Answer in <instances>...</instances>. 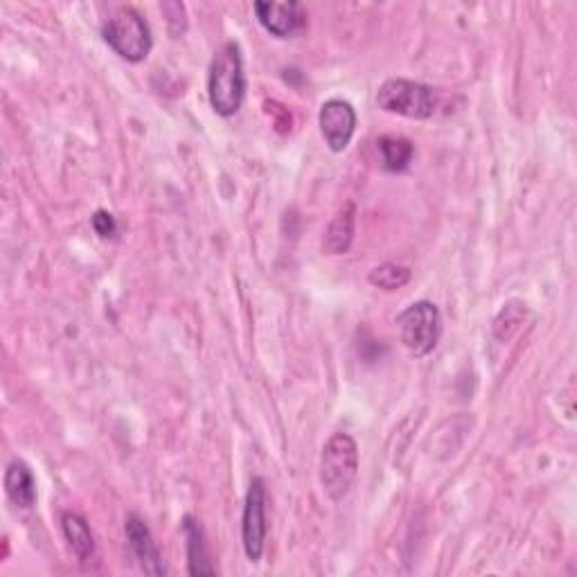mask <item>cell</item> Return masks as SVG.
<instances>
[{"label":"cell","instance_id":"obj_1","mask_svg":"<svg viewBox=\"0 0 577 577\" xmlns=\"http://www.w3.org/2000/svg\"><path fill=\"white\" fill-rule=\"evenodd\" d=\"M207 98L216 115L233 118L246 98V72L242 48L235 41L216 50L207 70Z\"/></svg>","mask_w":577,"mask_h":577},{"label":"cell","instance_id":"obj_2","mask_svg":"<svg viewBox=\"0 0 577 577\" xmlns=\"http://www.w3.org/2000/svg\"><path fill=\"white\" fill-rule=\"evenodd\" d=\"M102 39L118 57L131 63L144 61L154 48L152 28L135 8H118L104 21Z\"/></svg>","mask_w":577,"mask_h":577},{"label":"cell","instance_id":"obj_3","mask_svg":"<svg viewBox=\"0 0 577 577\" xmlns=\"http://www.w3.org/2000/svg\"><path fill=\"white\" fill-rule=\"evenodd\" d=\"M358 474V445L347 433H334L321 454V485L330 500L341 503Z\"/></svg>","mask_w":577,"mask_h":577},{"label":"cell","instance_id":"obj_4","mask_svg":"<svg viewBox=\"0 0 577 577\" xmlns=\"http://www.w3.org/2000/svg\"><path fill=\"white\" fill-rule=\"evenodd\" d=\"M377 104L382 111L393 115H402L408 120H428L436 115L441 98L438 91L428 84L393 78L379 87Z\"/></svg>","mask_w":577,"mask_h":577},{"label":"cell","instance_id":"obj_5","mask_svg":"<svg viewBox=\"0 0 577 577\" xmlns=\"http://www.w3.org/2000/svg\"><path fill=\"white\" fill-rule=\"evenodd\" d=\"M399 338L404 347L415 356H428L438 347L443 336V314L431 301H417L408 305L399 316Z\"/></svg>","mask_w":577,"mask_h":577},{"label":"cell","instance_id":"obj_6","mask_svg":"<svg viewBox=\"0 0 577 577\" xmlns=\"http://www.w3.org/2000/svg\"><path fill=\"white\" fill-rule=\"evenodd\" d=\"M266 533V483L257 476L251 480L242 515V544L249 561L257 564L262 559Z\"/></svg>","mask_w":577,"mask_h":577},{"label":"cell","instance_id":"obj_7","mask_svg":"<svg viewBox=\"0 0 577 577\" xmlns=\"http://www.w3.org/2000/svg\"><path fill=\"white\" fill-rule=\"evenodd\" d=\"M318 124L327 148L334 154H341L347 150V144L352 142V135L356 131V111L347 100H327L321 107Z\"/></svg>","mask_w":577,"mask_h":577},{"label":"cell","instance_id":"obj_8","mask_svg":"<svg viewBox=\"0 0 577 577\" xmlns=\"http://www.w3.org/2000/svg\"><path fill=\"white\" fill-rule=\"evenodd\" d=\"M260 26L275 39H294L307 26V10L303 3H255L253 6Z\"/></svg>","mask_w":577,"mask_h":577},{"label":"cell","instance_id":"obj_9","mask_svg":"<svg viewBox=\"0 0 577 577\" xmlns=\"http://www.w3.org/2000/svg\"><path fill=\"white\" fill-rule=\"evenodd\" d=\"M124 535H126V544H129L133 557L138 559V564L144 573L154 575V577L168 575L161 548L156 546L150 526L144 524L138 515H129L124 519Z\"/></svg>","mask_w":577,"mask_h":577},{"label":"cell","instance_id":"obj_10","mask_svg":"<svg viewBox=\"0 0 577 577\" xmlns=\"http://www.w3.org/2000/svg\"><path fill=\"white\" fill-rule=\"evenodd\" d=\"M354 229H356V205L352 201L343 203L334 220L323 233L321 249L325 255H345L354 242Z\"/></svg>","mask_w":577,"mask_h":577},{"label":"cell","instance_id":"obj_11","mask_svg":"<svg viewBox=\"0 0 577 577\" xmlns=\"http://www.w3.org/2000/svg\"><path fill=\"white\" fill-rule=\"evenodd\" d=\"M6 492L8 498L21 510L34 508L37 503V478L30 469V465L21 458L12 460L6 469Z\"/></svg>","mask_w":577,"mask_h":577},{"label":"cell","instance_id":"obj_12","mask_svg":"<svg viewBox=\"0 0 577 577\" xmlns=\"http://www.w3.org/2000/svg\"><path fill=\"white\" fill-rule=\"evenodd\" d=\"M183 537H185V550H188V573L190 575H214V566L210 564V553L205 546V535L199 522L192 515L183 517Z\"/></svg>","mask_w":577,"mask_h":577},{"label":"cell","instance_id":"obj_13","mask_svg":"<svg viewBox=\"0 0 577 577\" xmlns=\"http://www.w3.org/2000/svg\"><path fill=\"white\" fill-rule=\"evenodd\" d=\"M61 530L70 546V550L78 555L80 561H87L95 555V537L89 522L78 513H65L61 517Z\"/></svg>","mask_w":577,"mask_h":577},{"label":"cell","instance_id":"obj_14","mask_svg":"<svg viewBox=\"0 0 577 577\" xmlns=\"http://www.w3.org/2000/svg\"><path fill=\"white\" fill-rule=\"evenodd\" d=\"M377 148L382 154V165L386 172L399 174L406 172L408 165L413 163L415 156V148L408 138L402 135H382L377 140Z\"/></svg>","mask_w":577,"mask_h":577},{"label":"cell","instance_id":"obj_15","mask_svg":"<svg viewBox=\"0 0 577 577\" xmlns=\"http://www.w3.org/2000/svg\"><path fill=\"white\" fill-rule=\"evenodd\" d=\"M411 275L413 273L408 266L395 264V262H384L371 271L368 282L377 288H384V292H397V288H402L411 282Z\"/></svg>","mask_w":577,"mask_h":577},{"label":"cell","instance_id":"obj_16","mask_svg":"<svg viewBox=\"0 0 577 577\" xmlns=\"http://www.w3.org/2000/svg\"><path fill=\"white\" fill-rule=\"evenodd\" d=\"M91 224H93V231L100 235V237H113L115 231H118V224H115V216L107 210H98L93 216H91Z\"/></svg>","mask_w":577,"mask_h":577}]
</instances>
